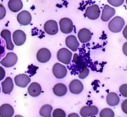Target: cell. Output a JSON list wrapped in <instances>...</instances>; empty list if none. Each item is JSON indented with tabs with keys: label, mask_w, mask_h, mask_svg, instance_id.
Returning <instances> with one entry per match:
<instances>
[{
	"label": "cell",
	"mask_w": 127,
	"mask_h": 117,
	"mask_svg": "<svg viewBox=\"0 0 127 117\" xmlns=\"http://www.w3.org/2000/svg\"><path fill=\"white\" fill-rule=\"evenodd\" d=\"M125 27V21L121 17L112 18L108 23V29L112 33H118Z\"/></svg>",
	"instance_id": "obj_1"
},
{
	"label": "cell",
	"mask_w": 127,
	"mask_h": 117,
	"mask_svg": "<svg viewBox=\"0 0 127 117\" xmlns=\"http://www.w3.org/2000/svg\"><path fill=\"white\" fill-rule=\"evenodd\" d=\"M57 58L59 61L62 63L68 65L71 63L72 60V53L67 48H61L59 49L57 53Z\"/></svg>",
	"instance_id": "obj_2"
},
{
	"label": "cell",
	"mask_w": 127,
	"mask_h": 117,
	"mask_svg": "<svg viewBox=\"0 0 127 117\" xmlns=\"http://www.w3.org/2000/svg\"><path fill=\"white\" fill-rule=\"evenodd\" d=\"M100 14H101V11H100L99 7L98 5L94 4L86 8L85 16L90 20H96L99 17Z\"/></svg>",
	"instance_id": "obj_3"
},
{
	"label": "cell",
	"mask_w": 127,
	"mask_h": 117,
	"mask_svg": "<svg viewBox=\"0 0 127 117\" xmlns=\"http://www.w3.org/2000/svg\"><path fill=\"white\" fill-rule=\"evenodd\" d=\"M17 59H18L17 56L14 53H8L1 60L0 63H1L2 66H3L7 68H9V67L15 66L16 63L17 62Z\"/></svg>",
	"instance_id": "obj_4"
},
{
	"label": "cell",
	"mask_w": 127,
	"mask_h": 117,
	"mask_svg": "<svg viewBox=\"0 0 127 117\" xmlns=\"http://www.w3.org/2000/svg\"><path fill=\"white\" fill-rule=\"evenodd\" d=\"M59 26H60L61 31L63 34H70L73 30V23L70 18H62L59 21Z\"/></svg>",
	"instance_id": "obj_5"
},
{
	"label": "cell",
	"mask_w": 127,
	"mask_h": 117,
	"mask_svg": "<svg viewBox=\"0 0 127 117\" xmlns=\"http://www.w3.org/2000/svg\"><path fill=\"white\" fill-rule=\"evenodd\" d=\"M53 74L57 79H63L67 74V70L64 65L61 63H55L53 66Z\"/></svg>",
	"instance_id": "obj_6"
},
{
	"label": "cell",
	"mask_w": 127,
	"mask_h": 117,
	"mask_svg": "<svg viewBox=\"0 0 127 117\" xmlns=\"http://www.w3.org/2000/svg\"><path fill=\"white\" fill-rule=\"evenodd\" d=\"M12 39L13 42L17 46H21L25 43L26 40V34L23 30L21 29H17L13 32L12 34Z\"/></svg>",
	"instance_id": "obj_7"
},
{
	"label": "cell",
	"mask_w": 127,
	"mask_h": 117,
	"mask_svg": "<svg viewBox=\"0 0 127 117\" xmlns=\"http://www.w3.org/2000/svg\"><path fill=\"white\" fill-rule=\"evenodd\" d=\"M44 31L48 34L54 35L58 32V25L57 23V21L53 20H49L45 22L44 26Z\"/></svg>",
	"instance_id": "obj_8"
},
{
	"label": "cell",
	"mask_w": 127,
	"mask_h": 117,
	"mask_svg": "<svg viewBox=\"0 0 127 117\" xmlns=\"http://www.w3.org/2000/svg\"><path fill=\"white\" fill-rule=\"evenodd\" d=\"M98 113V108L96 106H85L80 111V115L82 117L95 116Z\"/></svg>",
	"instance_id": "obj_9"
},
{
	"label": "cell",
	"mask_w": 127,
	"mask_h": 117,
	"mask_svg": "<svg viewBox=\"0 0 127 117\" xmlns=\"http://www.w3.org/2000/svg\"><path fill=\"white\" fill-rule=\"evenodd\" d=\"M14 81L16 85H17L20 88H26L31 82V79L26 74H20L15 76Z\"/></svg>",
	"instance_id": "obj_10"
},
{
	"label": "cell",
	"mask_w": 127,
	"mask_h": 117,
	"mask_svg": "<svg viewBox=\"0 0 127 117\" xmlns=\"http://www.w3.org/2000/svg\"><path fill=\"white\" fill-rule=\"evenodd\" d=\"M37 60L41 63H45L48 62L51 58V53L48 48H43L38 51L37 55H36Z\"/></svg>",
	"instance_id": "obj_11"
},
{
	"label": "cell",
	"mask_w": 127,
	"mask_h": 117,
	"mask_svg": "<svg viewBox=\"0 0 127 117\" xmlns=\"http://www.w3.org/2000/svg\"><path fill=\"white\" fill-rule=\"evenodd\" d=\"M32 17L31 13L27 11H22L17 15V21L21 26H27L31 22Z\"/></svg>",
	"instance_id": "obj_12"
},
{
	"label": "cell",
	"mask_w": 127,
	"mask_h": 117,
	"mask_svg": "<svg viewBox=\"0 0 127 117\" xmlns=\"http://www.w3.org/2000/svg\"><path fill=\"white\" fill-rule=\"evenodd\" d=\"M84 85L79 80H73L69 84V90L73 94H80L83 91Z\"/></svg>",
	"instance_id": "obj_13"
},
{
	"label": "cell",
	"mask_w": 127,
	"mask_h": 117,
	"mask_svg": "<svg viewBox=\"0 0 127 117\" xmlns=\"http://www.w3.org/2000/svg\"><path fill=\"white\" fill-rule=\"evenodd\" d=\"M115 13L116 11L112 7L109 5H105L101 13V20L102 21H108L115 15Z\"/></svg>",
	"instance_id": "obj_14"
},
{
	"label": "cell",
	"mask_w": 127,
	"mask_h": 117,
	"mask_svg": "<svg viewBox=\"0 0 127 117\" xmlns=\"http://www.w3.org/2000/svg\"><path fill=\"white\" fill-rule=\"evenodd\" d=\"M92 38V33L89 29L83 28L80 29L78 32V39L82 43H85L90 42Z\"/></svg>",
	"instance_id": "obj_15"
},
{
	"label": "cell",
	"mask_w": 127,
	"mask_h": 117,
	"mask_svg": "<svg viewBox=\"0 0 127 117\" xmlns=\"http://www.w3.org/2000/svg\"><path fill=\"white\" fill-rule=\"evenodd\" d=\"M1 37L4 39L5 41V47L7 50H13L14 48V45H13V42L12 39H11V32L8 29H3L2 30L1 34Z\"/></svg>",
	"instance_id": "obj_16"
},
{
	"label": "cell",
	"mask_w": 127,
	"mask_h": 117,
	"mask_svg": "<svg viewBox=\"0 0 127 117\" xmlns=\"http://www.w3.org/2000/svg\"><path fill=\"white\" fill-rule=\"evenodd\" d=\"M65 43H66L67 48L73 52L77 51V49L79 48L80 43L76 39V37L74 36V35H69V36H67Z\"/></svg>",
	"instance_id": "obj_17"
},
{
	"label": "cell",
	"mask_w": 127,
	"mask_h": 117,
	"mask_svg": "<svg viewBox=\"0 0 127 117\" xmlns=\"http://www.w3.org/2000/svg\"><path fill=\"white\" fill-rule=\"evenodd\" d=\"M14 109L10 104L4 103L0 107V117H12Z\"/></svg>",
	"instance_id": "obj_18"
},
{
	"label": "cell",
	"mask_w": 127,
	"mask_h": 117,
	"mask_svg": "<svg viewBox=\"0 0 127 117\" xmlns=\"http://www.w3.org/2000/svg\"><path fill=\"white\" fill-rule=\"evenodd\" d=\"M42 92V88L40 84L37 82L31 83L28 87V93L31 95V97H38L39 96Z\"/></svg>",
	"instance_id": "obj_19"
},
{
	"label": "cell",
	"mask_w": 127,
	"mask_h": 117,
	"mask_svg": "<svg viewBox=\"0 0 127 117\" xmlns=\"http://www.w3.org/2000/svg\"><path fill=\"white\" fill-rule=\"evenodd\" d=\"M2 90L5 94H9L13 90V80L11 77H7L2 83Z\"/></svg>",
	"instance_id": "obj_20"
},
{
	"label": "cell",
	"mask_w": 127,
	"mask_h": 117,
	"mask_svg": "<svg viewBox=\"0 0 127 117\" xmlns=\"http://www.w3.org/2000/svg\"><path fill=\"white\" fill-rule=\"evenodd\" d=\"M106 102L110 107H115L120 102V97L116 92H109L106 97Z\"/></svg>",
	"instance_id": "obj_21"
},
{
	"label": "cell",
	"mask_w": 127,
	"mask_h": 117,
	"mask_svg": "<svg viewBox=\"0 0 127 117\" xmlns=\"http://www.w3.org/2000/svg\"><path fill=\"white\" fill-rule=\"evenodd\" d=\"M53 92L56 96L58 97H63L67 92V88L64 84L59 83L53 86Z\"/></svg>",
	"instance_id": "obj_22"
},
{
	"label": "cell",
	"mask_w": 127,
	"mask_h": 117,
	"mask_svg": "<svg viewBox=\"0 0 127 117\" xmlns=\"http://www.w3.org/2000/svg\"><path fill=\"white\" fill-rule=\"evenodd\" d=\"M23 7V3L21 0H9L8 8L12 12H18Z\"/></svg>",
	"instance_id": "obj_23"
},
{
	"label": "cell",
	"mask_w": 127,
	"mask_h": 117,
	"mask_svg": "<svg viewBox=\"0 0 127 117\" xmlns=\"http://www.w3.org/2000/svg\"><path fill=\"white\" fill-rule=\"evenodd\" d=\"M53 111V107L49 104H45L42 106L39 109V115L42 117H52L51 114Z\"/></svg>",
	"instance_id": "obj_24"
},
{
	"label": "cell",
	"mask_w": 127,
	"mask_h": 117,
	"mask_svg": "<svg viewBox=\"0 0 127 117\" xmlns=\"http://www.w3.org/2000/svg\"><path fill=\"white\" fill-rule=\"evenodd\" d=\"M115 113L111 108H103L99 112V117H114Z\"/></svg>",
	"instance_id": "obj_25"
},
{
	"label": "cell",
	"mask_w": 127,
	"mask_h": 117,
	"mask_svg": "<svg viewBox=\"0 0 127 117\" xmlns=\"http://www.w3.org/2000/svg\"><path fill=\"white\" fill-rule=\"evenodd\" d=\"M53 117H66V116L63 109L57 108L53 111Z\"/></svg>",
	"instance_id": "obj_26"
},
{
	"label": "cell",
	"mask_w": 127,
	"mask_h": 117,
	"mask_svg": "<svg viewBox=\"0 0 127 117\" xmlns=\"http://www.w3.org/2000/svg\"><path fill=\"white\" fill-rule=\"evenodd\" d=\"M89 73H90V70H89V68L87 66H84L82 68V70L80 71L79 74H78V75H79L80 79H85L89 75Z\"/></svg>",
	"instance_id": "obj_27"
},
{
	"label": "cell",
	"mask_w": 127,
	"mask_h": 117,
	"mask_svg": "<svg viewBox=\"0 0 127 117\" xmlns=\"http://www.w3.org/2000/svg\"><path fill=\"white\" fill-rule=\"evenodd\" d=\"M125 0H107L108 3L112 7H120L123 4Z\"/></svg>",
	"instance_id": "obj_28"
},
{
	"label": "cell",
	"mask_w": 127,
	"mask_h": 117,
	"mask_svg": "<svg viewBox=\"0 0 127 117\" xmlns=\"http://www.w3.org/2000/svg\"><path fill=\"white\" fill-rule=\"evenodd\" d=\"M119 92L121 94V96L124 97H127V84H124L120 86L119 88Z\"/></svg>",
	"instance_id": "obj_29"
},
{
	"label": "cell",
	"mask_w": 127,
	"mask_h": 117,
	"mask_svg": "<svg viewBox=\"0 0 127 117\" xmlns=\"http://www.w3.org/2000/svg\"><path fill=\"white\" fill-rule=\"evenodd\" d=\"M5 55V45L4 43L0 39V59L2 58V57Z\"/></svg>",
	"instance_id": "obj_30"
},
{
	"label": "cell",
	"mask_w": 127,
	"mask_h": 117,
	"mask_svg": "<svg viewBox=\"0 0 127 117\" xmlns=\"http://www.w3.org/2000/svg\"><path fill=\"white\" fill-rule=\"evenodd\" d=\"M5 16H6V9L2 4H0V20H2Z\"/></svg>",
	"instance_id": "obj_31"
},
{
	"label": "cell",
	"mask_w": 127,
	"mask_h": 117,
	"mask_svg": "<svg viewBox=\"0 0 127 117\" xmlns=\"http://www.w3.org/2000/svg\"><path fill=\"white\" fill-rule=\"evenodd\" d=\"M121 110L125 114H127V99H125L121 103Z\"/></svg>",
	"instance_id": "obj_32"
},
{
	"label": "cell",
	"mask_w": 127,
	"mask_h": 117,
	"mask_svg": "<svg viewBox=\"0 0 127 117\" xmlns=\"http://www.w3.org/2000/svg\"><path fill=\"white\" fill-rule=\"evenodd\" d=\"M5 77V70L2 66H0V81L2 80Z\"/></svg>",
	"instance_id": "obj_33"
},
{
	"label": "cell",
	"mask_w": 127,
	"mask_h": 117,
	"mask_svg": "<svg viewBox=\"0 0 127 117\" xmlns=\"http://www.w3.org/2000/svg\"><path fill=\"white\" fill-rule=\"evenodd\" d=\"M122 52L125 54V56L127 57V42H126L122 46Z\"/></svg>",
	"instance_id": "obj_34"
},
{
	"label": "cell",
	"mask_w": 127,
	"mask_h": 117,
	"mask_svg": "<svg viewBox=\"0 0 127 117\" xmlns=\"http://www.w3.org/2000/svg\"><path fill=\"white\" fill-rule=\"evenodd\" d=\"M122 34H123V36L125 37V39H127V26H126L125 27H124L123 31H122Z\"/></svg>",
	"instance_id": "obj_35"
},
{
	"label": "cell",
	"mask_w": 127,
	"mask_h": 117,
	"mask_svg": "<svg viewBox=\"0 0 127 117\" xmlns=\"http://www.w3.org/2000/svg\"><path fill=\"white\" fill-rule=\"evenodd\" d=\"M67 117H80V116L77 113H71V114H69Z\"/></svg>",
	"instance_id": "obj_36"
},
{
	"label": "cell",
	"mask_w": 127,
	"mask_h": 117,
	"mask_svg": "<svg viewBox=\"0 0 127 117\" xmlns=\"http://www.w3.org/2000/svg\"><path fill=\"white\" fill-rule=\"evenodd\" d=\"M14 117H23L22 116H20V115H17V116H15Z\"/></svg>",
	"instance_id": "obj_37"
},
{
	"label": "cell",
	"mask_w": 127,
	"mask_h": 117,
	"mask_svg": "<svg viewBox=\"0 0 127 117\" xmlns=\"http://www.w3.org/2000/svg\"><path fill=\"white\" fill-rule=\"evenodd\" d=\"M126 4H127V0H126Z\"/></svg>",
	"instance_id": "obj_38"
}]
</instances>
